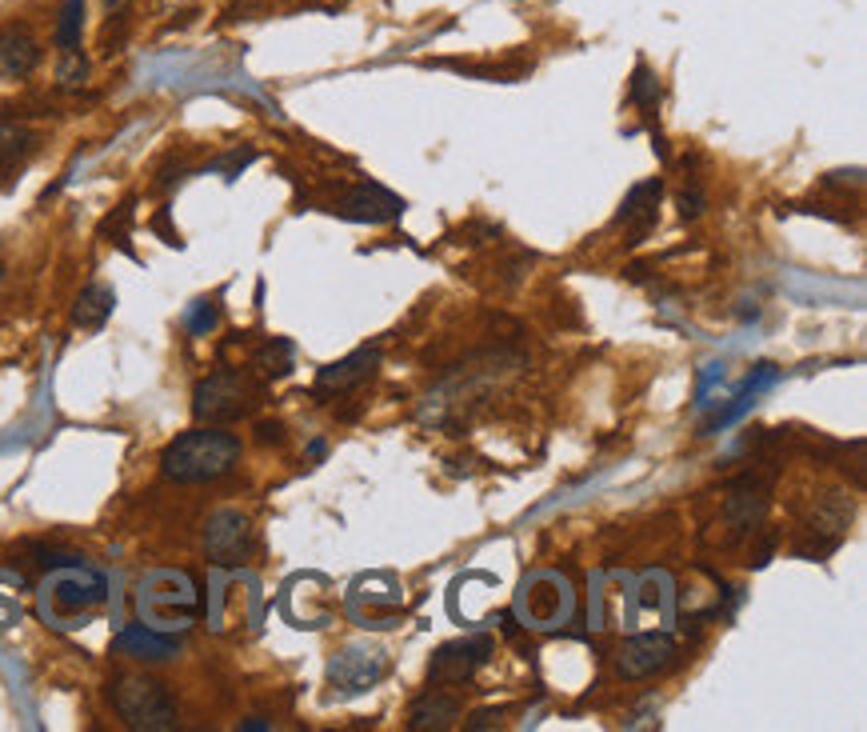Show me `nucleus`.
Returning <instances> with one entry per match:
<instances>
[{"label": "nucleus", "instance_id": "nucleus-1", "mask_svg": "<svg viewBox=\"0 0 867 732\" xmlns=\"http://www.w3.org/2000/svg\"><path fill=\"white\" fill-rule=\"evenodd\" d=\"M241 461V436L224 433V429H192L180 433L160 456L165 477L176 485H209L232 473Z\"/></svg>", "mask_w": 867, "mask_h": 732}, {"label": "nucleus", "instance_id": "nucleus-2", "mask_svg": "<svg viewBox=\"0 0 867 732\" xmlns=\"http://www.w3.org/2000/svg\"><path fill=\"white\" fill-rule=\"evenodd\" d=\"M112 709L121 712V721L136 732H168L176 724V705L160 680L148 677H121L109 688Z\"/></svg>", "mask_w": 867, "mask_h": 732}, {"label": "nucleus", "instance_id": "nucleus-3", "mask_svg": "<svg viewBox=\"0 0 867 732\" xmlns=\"http://www.w3.org/2000/svg\"><path fill=\"white\" fill-rule=\"evenodd\" d=\"M256 400H260V389H256L253 380L244 377V373H212L197 385L192 392V412H197V421H209V424H224V421H241L248 412L256 409Z\"/></svg>", "mask_w": 867, "mask_h": 732}, {"label": "nucleus", "instance_id": "nucleus-4", "mask_svg": "<svg viewBox=\"0 0 867 732\" xmlns=\"http://www.w3.org/2000/svg\"><path fill=\"white\" fill-rule=\"evenodd\" d=\"M256 533L253 521L236 509H220L216 517H209L204 524V556L216 568H241L253 561Z\"/></svg>", "mask_w": 867, "mask_h": 732}, {"label": "nucleus", "instance_id": "nucleus-5", "mask_svg": "<svg viewBox=\"0 0 867 732\" xmlns=\"http://www.w3.org/2000/svg\"><path fill=\"white\" fill-rule=\"evenodd\" d=\"M520 612L532 629H556L571 612V588L556 573H536L520 588Z\"/></svg>", "mask_w": 867, "mask_h": 732}, {"label": "nucleus", "instance_id": "nucleus-6", "mask_svg": "<svg viewBox=\"0 0 867 732\" xmlns=\"http://www.w3.org/2000/svg\"><path fill=\"white\" fill-rule=\"evenodd\" d=\"M676 661V641L668 633H640V636H627L620 644V653H615V668H620V677L627 680H648L656 673Z\"/></svg>", "mask_w": 867, "mask_h": 732}, {"label": "nucleus", "instance_id": "nucleus-7", "mask_svg": "<svg viewBox=\"0 0 867 732\" xmlns=\"http://www.w3.org/2000/svg\"><path fill=\"white\" fill-rule=\"evenodd\" d=\"M385 673H388V661L380 648L352 644V648H344V653L329 665V685L336 688L341 697H356L364 688H373Z\"/></svg>", "mask_w": 867, "mask_h": 732}, {"label": "nucleus", "instance_id": "nucleus-8", "mask_svg": "<svg viewBox=\"0 0 867 732\" xmlns=\"http://www.w3.org/2000/svg\"><path fill=\"white\" fill-rule=\"evenodd\" d=\"M492 636H464V641L444 644L429 665V677L436 685H464V680L476 677V668L492 656Z\"/></svg>", "mask_w": 867, "mask_h": 732}, {"label": "nucleus", "instance_id": "nucleus-9", "mask_svg": "<svg viewBox=\"0 0 867 732\" xmlns=\"http://www.w3.org/2000/svg\"><path fill=\"white\" fill-rule=\"evenodd\" d=\"M165 592L153 577L141 585V609L153 624H176V617H188L197 609V585L185 573H165Z\"/></svg>", "mask_w": 867, "mask_h": 732}, {"label": "nucleus", "instance_id": "nucleus-10", "mask_svg": "<svg viewBox=\"0 0 867 732\" xmlns=\"http://www.w3.org/2000/svg\"><path fill=\"white\" fill-rule=\"evenodd\" d=\"M48 597H53V605L60 612L77 617V612L97 609L100 600H104V577H100V573H88V568H80V565H68V573H60V577L48 585Z\"/></svg>", "mask_w": 867, "mask_h": 732}, {"label": "nucleus", "instance_id": "nucleus-11", "mask_svg": "<svg viewBox=\"0 0 867 732\" xmlns=\"http://www.w3.org/2000/svg\"><path fill=\"white\" fill-rule=\"evenodd\" d=\"M41 41L33 36L29 24H4L0 29V73L12 80H24L33 77L36 65H41Z\"/></svg>", "mask_w": 867, "mask_h": 732}, {"label": "nucleus", "instance_id": "nucleus-12", "mask_svg": "<svg viewBox=\"0 0 867 732\" xmlns=\"http://www.w3.org/2000/svg\"><path fill=\"white\" fill-rule=\"evenodd\" d=\"M336 212H341L344 221L385 224V221H396V217L404 212V200L392 197V192L380 189V185H356V189H352L348 197H341Z\"/></svg>", "mask_w": 867, "mask_h": 732}, {"label": "nucleus", "instance_id": "nucleus-13", "mask_svg": "<svg viewBox=\"0 0 867 732\" xmlns=\"http://www.w3.org/2000/svg\"><path fill=\"white\" fill-rule=\"evenodd\" d=\"M112 648L121 656H132V661H144V665H160V661H173L180 653V636H165L148 629V624H129Z\"/></svg>", "mask_w": 867, "mask_h": 732}, {"label": "nucleus", "instance_id": "nucleus-14", "mask_svg": "<svg viewBox=\"0 0 867 732\" xmlns=\"http://www.w3.org/2000/svg\"><path fill=\"white\" fill-rule=\"evenodd\" d=\"M376 365H380V348H356L352 356H344V361H336V365L320 368L316 377V392H352L356 385H364V380L373 377Z\"/></svg>", "mask_w": 867, "mask_h": 732}, {"label": "nucleus", "instance_id": "nucleus-15", "mask_svg": "<svg viewBox=\"0 0 867 732\" xmlns=\"http://www.w3.org/2000/svg\"><path fill=\"white\" fill-rule=\"evenodd\" d=\"M659 197H664V185H659V180H644V185H636V189L624 197V204H620V212H615V224H632L627 244H640L652 229H656Z\"/></svg>", "mask_w": 867, "mask_h": 732}, {"label": "nucleus", "instance_id": "nucleus-16", "mask_svg": "<svg viewBox=\"0 0 867 732\" xmlns=\"http://www.w3.org/2000/svg\"><path fill=\"white\" fill-rule=\"evenodd\" d=\"M776 380H780V368H776V365H756V368H752L744 385H740V389L732 392V397H727L732 404H727V409H720V412L712 417V421L703 424V436L715 433V429H727L732 421H740V417H744V412L752 409V400H756L759 392L768 389V385H776Z\"/></svg>", "mask_w": 867, "mask_h": 732}, {"label": "nucleus", "instance_id": "nucleus-17", "mask_svg": "<svg viewBox=\"0 0 867 732\" xmlns=\"http://www.w3.org/2000/svg\"><path fill=\"white\" fill-rule=\"evenodd\" d=\"M460 721V700L444 692V688H429L424 697L412 705L408 712V729L412 732H424V729H452V724Z\"/></svg>", "mask_w": 867, "mask_h": 732}, {"label": "nucleus", "instance_id": "nucleus-18", "mask_svg": "<svg viewBox=\"0 0 867 732\" xmlns=\"http://www.w3.org/2000/svg\"><path fill=\"white\" fill-rule=\"evenodd\" d=\"M36 153V133L29 124L0 117V173H16V168Z\"/></svg>", "mask_w": 867, "mask_h": 732}, {"label": "nucleus", "instance_id": "nucleus-19", "mask_svg": "<svg viewBox=\"0 0 867 732\" xmlns=\"http://www.w3.org/2000/svg\"><path fill=\"white\" fill-rule=\"evenodd\" d=\"M112 309H116V292L97 280V285H88L77 297V304H73V324H77V329H100V324L112 317Z\"/></svg>", "mask_w": 867, "mask_h": 732}, {"label": "nucleus", "instance_id": "nucleus-20", "mask_svg": "<svg viewBox=\"0 0 867 732\" xmlns=\"http://www.w3.org/2000/svg\"><path fill=\"white\" fill-rule=\"evenodd\" d=\"M80 36H85V0H65L60 12H56V48L60 53H77L80 48Z\"/></svg>", "mask_w": 867, "mask_h": 732}, {"label": "nucleus", "instance_id": "nucleus-21", "mask_svg": "<svg viewBox=\"0 0 867 732\" xmlns=\"http://www.w3.org/2000/svg\"><path fill=\"white\" fill-rule=\"evenodd\" d=\"M292 365H297V344L285 341V336H273V341L260 344V353H256V368H260L264 377H288L292 373Z\"/></svg>", "mask_w": 867, "mask_h": 732}, {"label": "nucleus", "instance_id": "nucleus-22", "mask_svg": "<svg viewBox=\"0 0 867 732\" xmlns=\"http://www.w3.org/2000/svg\"><path fill=\"white\" fill-rule=\"evenodd\" d=\"M632 104H640L644 112H652L659 104V85L648 73V65H636V73H632Z\"/></svg>", "mask_w": 867, "mask_h": 732}, {"label": "nucleus", "instance_id": "nucleus-23", "mask_svg": "<svg viewBox=\"0 0 867 732\" xmlns=\"http://www.w3.org/2000/svg\"><path fill=\"white\" fill-rule=\"evenodd\" d=\"M88 77V60L77 53H60V68H56V80H60V89H77V85H85Z\"/></svg>", "mask_w": 867, "mask_h": 732}, {"label": "nucleus", "instance_id": "nucleus-24", "mask_svg": "<svg viewBox=\"0 0 867 732\" xmlns=\"http://www.w3.org/2000/svg\"><path fill=\"white\" fill-rule=\"evenodd\" d=\"M216 324H220V309L212 304V300H197V304L188 309V333H192V336L212 333Z\"/></svg>", "mask_w": 867, "mask_h": 732}, {"label": "nucleus", "instance_id": "nucleus-25", "mask_svg": "<svg viewBox=\"0 0 867 732\" xmlns=\"http://www.w3.org/2000/svg\"><path fill=\"white\" fill-rule=\"evenodd\" d=\"M700 212H703V189L700 185H692V189L680 192V217L683 221H696Z\"/></svg>", "mask_w": 867, "mask_h": 732}, {"label": "nucleus", "instance_id": "nucleus-26", "mask_svg": "<svg viewBox=\"0 0 867 732\" xmlns=\"http://www.w3.org/2000/svg\"><path fill=\"white\" fill-rule=\"evenodd\" d=\"M256 441L280 444V441H285V424H280V421H260V424H256Z\"/></svg>", "mask_w": 867, "mask_h": 732}, {"label": "nucleus", "instance_id": "nucleus-27", "mask_svg": "<svg viewBox=\"0 0 867 732\" xmlns=\"http://www.w3.org/2000/svg\"><path fill=\"white\" fill-rule=\"evenodd\" d=\"M268 729V721H260V717H253V721H241V732H264Z\"/></svg>", "mask_w": 867, "mask_h": 732}, {"label": "nucleus", "instance_id": "nucleus-28", "mask_svg": "<svg viewBox=\"0 0 867 732\" xmlns=\"http://www.w3.org/2000/svg\"><path fill=\"white\" fill-rule=\"evenodd\" d=\"M308 456H324V441H312V444H308Z\"/></svg>", "mask_w": 867, "mask_h": 732}]
</instances>
